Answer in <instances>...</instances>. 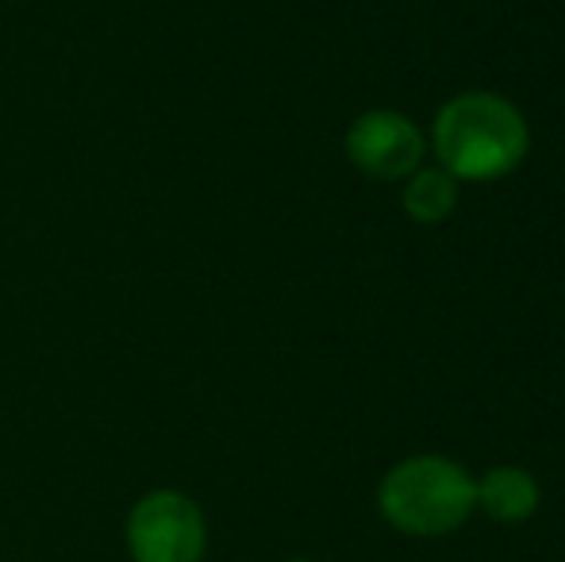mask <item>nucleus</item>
Returning a JSON list of instances; mask_svg holds the SVG:
<instances>
[{
  "instance_id": "1",
  "label": "nucleus",
  "mask_w": 565,
  "mask_h": 562,
  "mask_svg": "<svg viewBox=\"0 0 565 562\" xmlns=\"http://www.w3.org/2000/svg\"><path fill=\"white\" fill-rule=\"evenodd\" d=\"M527 150V116L500 93L466 89L435 113L431 155L454 181H497L520 170Z\"/></svg>"
},
{
  "instance_id": "2",
  "label": "nucleus",
  "mask_w": 565,
  "mask_h": 562,
  "mask_svg": "<svg viewBox=\"0 0 565 562\" xmlns=\"http://www.w3.org/2000/svg\"><path fill=\"white\" fill-rule=\"evenodd\" d=\"M477 478L447 455L401 458L377 486V512L388 528L419 540L450 536L473 517Z\"/></svg>"
},
{
  "instance_id": "3",
  "label": "nucleus",
  "mask_w": 565,
  "mask_h": 562,
  "mask_svg": "<svg viewBox=\"0 0 565 562\" xmlns=\"http://www.w3.org/2000/svg\"><path fill=\"white\" fill-rule=\"evenodd\" d=\"M124 548L131 562H204L209 517L185 489H150L127 512Z\"/></svg>"
},
{
  "instance_id": "4",
  "label": "nucleus",
  "mask_w": 565,
  "mask_h": 562,
  "mask_svg": "<svg viewBox=\"0 0 565 562\" xmlns=\"http://www.w3.org/2000/svg\"><path fill=\"white\" fill-rule=\"evenodd\" d=\"M347 158L370 181H408L424 166L427 136L396 108H370L347 128Z\"/></svg>"
},
{
  "instance_id": "5",
  "label": "nucleus",
  "mask_w": 565,
  "mask_h": 562,
  "mask_svg": "<svg viewBox=\"0 0 565 562\" xmlns=\"http://www.w3.org/2000/svg\"><path fill=\"white\" fill-rule=\"evenodd\" d=\"M477 505L497 524H523L543 505V489H539L535 474L523 466H492L477 481Z\"/></svg>"
},
{
  "instance_id": "6",
  "label": "nucleus",
  "mask_w": 565,
  "mask_h": 562,
  "mask_svg": "<svg viewBox=\"0 0 565 562\" xmlns=\"http://www.w3.org/2000/svg\"><path fill=\"white\" fill-rule=\"evenodd\" d=\"M458 185L461 181H454L443 166H419L404 181L401 204L408 212V220H416V224H443L458 209Z\"/></svg>"
},
{
  "instance_id": "7",
  "label": "nucleus",
  "mask_w": 565,
  "mask_h": 562,
  "mask_svg": "<svg viewBox=\"0 0 565 562\" xmlns=\"http://www.w3.org/2000/svg\"><path fill=\"white\" fill-rule=\"evenodd\" d=\"M289 562H308V559H289Z\"/></svg>"
}]
</instances>
